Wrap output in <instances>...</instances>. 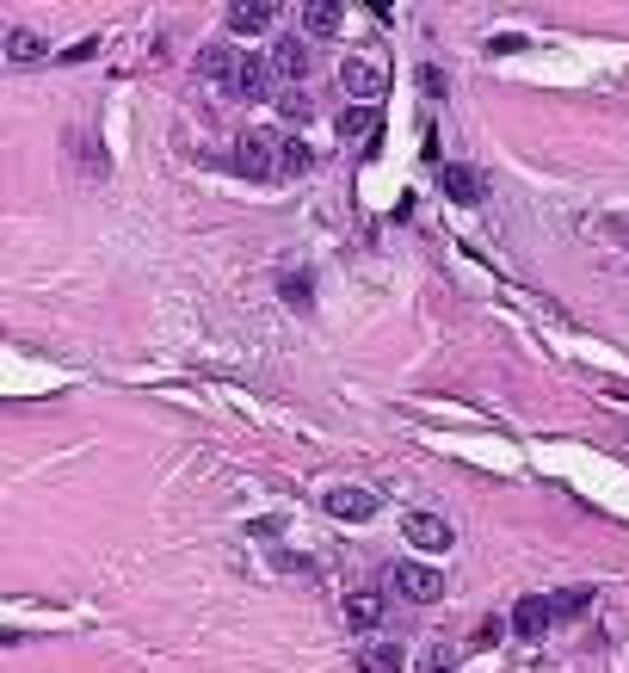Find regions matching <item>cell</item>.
<instances>
[{
	"instance_id": "6da1fadb",
	"label": "cell",
	"mask_w": 629,
	"mask_h": 673,
	"mask_svg": "<svg viewBox=\"0 0 629 673\" xmlns=\"http://www.w3.org/2000/svg\"><path fill=\"white\" fill-rule=\"evenodd\" d=\"M340 87H346L358 105L383 99V87H389V62H383L377 50H358V56H346V62H340Z\"/></svg>"
},
{
	"instance_id": "7a4b0ae2",
	"label": "cell",
	"mask_w": 629,
	"mask_h": 673,
	"mask_svg": "<svg viewBox=\"0 0 629 673\" xmlns=\"http://www.w3.org/2000/svg\"><path fill=\"white\" fill-rule=\"evenodd\" d=\"M278 155L284 143L272 130H241V143H235V167L247 173V180H266V173H278Z\"/></svg>"
},
{
	"instance_id": "3957f363",
	"label": "cell",
	"mask_w": 629,
	"mask_h": 673,
	"mask_svg": "<svg viewBox=\"0 0 629 673\" xmlns=\"http://www.w3.org/2000/svg\"><path fill=\"white\" fill-rule=\"evenodd\" d=\"M389 581H395L401 599H414V606H432V599H444V575L426 569V562H395Z\"/></svg>"
},
{
	"instance_id": "277c9868",
	"label": "cell",
	"mask_w": 629,
	"mask_h": 673,
	"mask_svg": "<svg viewBox=\"0 0 629 673\" xmlns=\"http://www.w3.org/2000/svg\"><path fill=\"white\" fill-rule=\"evenodd\" d=\"M401 538L414 544V550H451V519H438V513H407V519H401Z\"/></svg>"
},
{
	"instance_id": "5b68a950",
	"label": "cell",
	"mask_w": 629,
	"mask_h": 673,
	"mask_svg": "<svg viewBox=\"0 0 629 673\" xmlns=\"http://www.w3.org/2000/svg\"><path fill=\"white\" fill-rule=\"evenodd\" d=\"M198 75H204V81H222V87H235V75H241V56H235V44H229V38L204 44V50H198Z\"/></svg>"
},
{
	"instance_id": "8992f818",
	"label": "cell",
	"mask_w": 629,
	"mask_h": 673,
	"mask_svg": "<svg viewBox=\"0 0 629 673\" xmlns=\"http://www.w3.org/2000/svg\"><path fill=\"white\" fill-rule=\"evenodd\" d=\"M438 186H444V198H451V204H481V198H488V186H481V173H475V167H463V161H444Z\"/></svg>"
},
{
	"instance_id": "52a82bcc",
	"label": "cell",
	"mask_w": 629,
	"mask_h": 673,
	"mask_svg": "<svg viewBox=\"0 0 629 673\" xmlns=\"http://www.w3.org/2000/svg\"><path fill=\"white\" fill-rule=\"evenodd\" d=\"M309 38H296V31H284V38L272 44V68H278V75H290V81H303L309 75Z\"/></svg>"
},
{
	"instance_id": "ba28073f",
	"label": "cell",
	"mask_w": 629,
	"mask_h": 673,
	"mask_svg": "<svg viewBox=\"0 0 629 673\" xmlns=\"http://www.w3.org/2000/svg\"><path fill=\"white\" fill-rule=\"evenodd\" d=\"M272 25V0H235L229 7V38H259Z\"/></svg>"
},
{
	"instance_id": "9c48e42d",
	"label": "cell",
	"mask_w": 629,
	"mask_h": 673,
	"mask_svg": "<svg viewBox=\"0 0 629 673\" xmlns=\"http://www.w3.org/2000/svg\"><path fill=\"white\" fill-rule=\"evenodd\" d=\"M327 513L333 519H377V494H370V488H333Z\"/></svg>"
},
{
	"instance_id": "30bf717a",
	"label": "cell",
	"mask_w": 629,
	"mask_h": 673,
	"mask_svg": "<svg viewBox=\"0 0 629 673\" xmlns=\"http://www.w3.org/2000/svg\"><path fill=\"white\" fill-rule=\"evenodd\" d=\"M377 124H383L377 105H346V112H340V143H370Z\"/></svg>"
},
{
	"instance_id": "8fae6325",
	"label": "cell",
	"mask_w": 629,
	"mask_h": 673,
	"mask_svg": "<svg viewBox=\"0 0 629 673\" xmlns=\"http://www.w3.org/2000/svg\"><path fill=\"white\" fill-rule=\"evenodd\" d=\"M266 87H272V62H266V56H241V75H235L229 93H241V99H266Z\"/></svg>"
},
{
	"instance_id": "7c38bea8",
	"label": "cell",
	"mask_w": 629,
	"mask_h": 673,
	"mask_svg": "<svg viewBox=\"0 0 629 673\" xmlns=\"http://www.w3.org/2000/svg\"><path fill=\"white\" fill-rule=\"evenodd\" d=\"M340 25H346L340 0H309V7H303V31H309V38H333Z\"/></svg>"
},
{
	"instance_id": "4fadbf2b",
	"label": "cell",
	"mask_w": 629,
	"mask_h": 673,
	"mask_svg": "<svg viewBox=\"0 0 629 673\" xmlns=\"http://www.w3.org/2000/svg\"><path fill=\"white\" fill-rule=\"evenodd\" d=\"M549 624H555L549 599H518V606H512V630H518V636H543Z\"/></svg>"
},
{
	"instance_id": "5bb4252c",
	"label": "cell",
	"mask_w": 629,
	"mask_h": 673,
	"mask_svg": "<svg viewBox=\"0 0 629 673\" xmlns=\"http://www.w3.org/2000/svg\"><path fill=\"white\" fill-rule=\"evenodd\" d=\"M401 667H407V655L395 643H364L358 649V673H401Z\"/></svg>"
},
{
	"instance_id": "9a60e30c",
	"label": "cell",
	"mask_w": 629,
	"mask_h": 673,
	"mask_svg": "<svg viewBox=\"0 0 629 673\" xmlns=\"http://www.w3.org/2000/svg\"><path fill=\"white\" fill-rule=\"evenodd\" d=\"M50 50H44V38L37 31H7V62H19V68H31V62H44Z\"/></svg>"
},
{
	"instance_id": "2e32d148",
	"label": "cell",
	"mask_w": 629,
	"mask_h": 673,
	"mask_svg": "<svg viewBox=\"0 0 629 673\" xmlns=\"http://www.w3.org/2000/svg\"><path fill=\"white\" fill-rule=\"evenodd\" d=\"M592 606V587H562V593H549V612L555 618H580Z\"/></svg>"
},
{
	"instance_id": "e0dca14e",
	"label": "cell",
	"mask_w": 629,
	"mask_h": 673,
	"mask_svg": "<svg viewBox=\"0 0 629 673\" xmlns=\"http://www.w3.org/2000/svg\"><path fill=\"white\" fill-rule=\"evenodd\" d=\"M377 612H383V599H377V593H352L346 624H352V630H370V624H377Z\"/></svg>"
},
{
	"instance_id": "ac0fdd59",
	"label": "cell",
	"mask_w": 629,
	"mask_h": 673,
	"mask_svg": "<svg viewBox=\"0 0 629 673\" xmlns=\"http://www.w3.org/2000/svg\"><path fill=\"white\" fill-rule=\"evenodd\" d=\"M315 167V149L309 143H284V155H278V173L284 180H296V173H309Z\"/></svg>"
},
{
	"instance_id": "d6986e66",
	"label": "cell",
	"mask_w": 629,
	"mask_h": 673,
	"mask_svg": "<svg viewBox=\"0 0 629 673\" xmlns=\"http://www.w3.org/2000/svg\"><path fill=\"white\" fill-rule=\"evenodd\" d=\"M278 291H284V303H290V309H309V297H315L309 272H284V285H278Z\"/></svg>"
},
{
	"instance_id": "ffe728a7",
	"label": "cell",
	"mask_w": 629,
	"mask_h": 673,
	"mask_svg": "<svg viewBox=\"0 0 629 673\" xmlns=\"http://www.w3.org/2000/svg\"><path fill=\"white\" fill-rule=\"evenodd\" d=\"M278 112H284V118H290V124H303V118H309V112H315V105H309V93H303V87H290V93H284V99H278Z\"/></svg>"
},
{
	"instance_id": "44dd1931",
	"label": "cell",
	"mask_w": 629,
	"mask_h": 673,
	"mask_svg": "<svg viewBox=\"0 0 629 673\" xmlns=\"http://www.w3.org/2000/svg\"><path fill=\"white\" fill-rule=\"evenodd\" d=\"M93 50H99V38H81V44H74V50H68V56H62V62H87V56H93Z\"/></svg>"
},
{
	"instance_id": "7402d4cb",
	"label": "cell",
	"mask_w": 629,
	"mask_h": 673,
	"mask_svg": "<svg viewBox=\"0 0 629 673\" xmlns=\"http://www.w3.org/2000/svg\"><path fill=\"white\" fill-rule=\"evenodd\" d=\"M617 235H623V241H629V217H617Z\"/></svg>"
}]
</instances>
